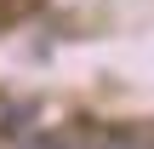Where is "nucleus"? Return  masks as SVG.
Returning a JSON list of instances; mask_svg holds the SVG:
<instances>
[{
	"instance_id": "1",
	"label": "nucleus",
	"mask_w": 154,
	"mask_h": 149,
	"mask_svg": "<svg viewBox=\"0 0 154 149\" xmlns=\"http://www.w3.org/2000/svg\"><path fill=\"white\" fill-rule=\"evenodd\" d=\"M29 149H86V144H74L69 132H51V138H34Z\"/></svg>"
}]
</instances>
